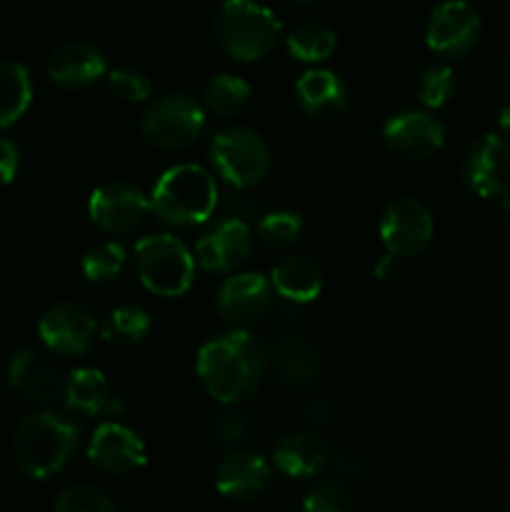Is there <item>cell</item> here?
I'll return each instance as SVG.
<instances>
[{
  "instance_id": "30",
  "label": "cell",
  "mask_w": 510,
  "mask_h": 512,
  "mask_svg": "<svg viewBox=\"0 0 510 512\" xmlns=\"http://www.w3.org/2000/svg\"><path fill=\"white\" fill-rule=\"evenodd\" d=\"M455 73L450 70V65L443 63H430L420 70L418 80H415V95H418L420 103L430 110H438L443 105L450 103V98L455 95Z\"/></svg>"
},
{
  "instance_id": "18",
  "label": "cell",
  "mask_w": 510,
  "mask_h": 512,
  "mask_svg": "<svg viewBox=\"0 0 510 512\" xmlns=\"http://www.w3.org/2000/svg\"><path fill=\"white\" fill-rule=\"evenodd\" d=\"M273 470L260 453L233 450L215 468V490L235 503H250L270 488Z\"/></svg>"
},
{
  "instance_id": "32",
  "label": "cell",
  "mask_w": 510,
  "mask_h": 512,
  "mask_svg": "<svg viewBox=\"0 0 510 512\" xmlns=\"http://www.w3.org/2000/svg\"><path fill=\"white\" fill-rule=\"evenodd\" d=\"M300 512H353V495L343 480H320L305 493Z\"/></svg>"
},
{
  "instance_id": "27",
  "label": "cell",
  "mask_w": 510,
  "mask_h": 512,
  "mask_svg": "<svg viewBox=\"0 0 510 512\" xmlns=\"http://www.w3.org/2000/svg\"><path fill=\"white\" fill-rule=\"evenodd\" d=\"M150 315L140 305L123 303L115 305L108 315H105L103 325H100V335L105 343L115 345V348H133V345L143 343L145 335L150 333Z\"/></svg>"
},
{
  "instance_id": "3",
  "label": "cell",
  "mask_w": 510,
  "mask_h": 512,
  "mask_svg": "<svg viewBox=\"0 0 510 512\" xmlns=\"http://www.w3.org/2000/svg\"><path fill=\"white\" fill-rule=\"evenodd\" d=\"M80 433L75 423L53 410L33 413L13 433V460L28 478L45 480L58 475L78 450Z\"/></svg>"
},
{
  "instance_id": "33",
  "label": "cell",
  "mask_w": 510,
  "mask_h": 512,
  "mask_svg": "<svg viewBox=\"0 0 510 512\" xmlns=\"http://www.w3.org/2000/svg\"><path fill=\"white\" fill-rule=\"evenodd\" d=\"M55 512H118V505L103 488L80 483L70 485L58 495Z\"/></svg>"
},
{
  "instance_id": "9",
  "label": "cell",
  "mask_w": 510,
  "mask_h": 512,
  "mask_svg": "<svg viewBox=\"0 0 510 512\" xmlns=\"http://www.w3.org/2000/svg\"><path fill=\"white\" fill-rule=\"evenodd\" d=\"M480 15L465 0H445L430 13L425 25V45L440 58H465L478 45Z\"/></svg>"
},
{
  "instance_id": "36",
  "label": "cell",
  "mask_w": 510,
  "mask_h": 512,
  "mask_svg": "<svg viewBox=\"0 0 510 512\" xmlns=\"http://www.w3.org/2000/svg\"><path fill=\"white\" fill-rule=\"evenodd\" d=\"M20 170V153L15 143L0 138V185H10Z\"/></svg>"
},
{
  "instance_id": "29",
  "label": "cell",
  "mask_w": 510,
  "mask_h": 512,
  "mask_svg": "<svg viewBox=\"0 0 510 512\" xmlns=\"http://www.w3.org/2000/svg\"><path fill=\"white\" fill-rule=\"evenodd\" d=\"M125 263H128V250L115 240L100 243L90 248L80 260V270H83L85 280L93 285H108L123 273Z\"/></svg>"
},
{
  "instance_id": "24",
  "label": "cell",
  "mask_w": 510,
  "mask_h": 512,
  "mask_svg": "<svg viewBox=\"0 0 510 512\" xmlns=\"http://www.w3.org/2000/svg\"><path fill=\"white\" fill-rule=\"evenodd\" d=\"M275 368H278L283 383L290 388H310L320 378L323 360H320L318 348L303 335H283L275 345Z\"/></svg>"
},
{
  "instance_id": "19",
  "label": "cell",
  "mask_w": 510,
  "mask_h": 512,
  "mask_svg": "<svg viewBox=\"0 0 510 512\" xmlns=\"http://www.w3.org/2000/svg\"><path fill=\"white\" fill-rule=\"evenodd\" d=\"M65 405L70 413L83 418H100V415H123L125 403L113 393L108 378L98 368H75L68 373L65 383Z\"/></svg>"
},
{
  "instance_id": "1",
  "label": "cell",
  "mask_w": 510,
  "mask_h": 512,
  "mask_svg": "<svg viewBox=\"0 0 510 512\" xmlns=\"http://www.w3.org/2000/svg\"><path fill=\"white\" fill-rule=\"evenodd\" d=\"M268 350L250 330L235 328L215 335L195 358V373L205 393L220 405H235L255 393L265 378Z\"/></svg>"
},
{
  "instance_id": "31",
  "label": "cell",
  "mask_w": 510,
  "mask_h": 512,
  "mask_svg": "<svg viewBox=\"0 0 510 512\" xmlns=\"http://www.w3.org/2000/svg\"><path fill=\"white\" fill-rule=\"evenodd\" d=\"M303 235V218L290 210H273L258 220V238L273 248H290Z\"/></svg>"
},
{
  "instance_id": "22",
  "label": "cell",
  "mask_w": 510,
  "mask_h": 512,
  "mask_svg": "<svg viewBox=\"0 0 510 512\" xmlns=\"http://www.w3.org/2000/svg\"><path fill=\"white\" fill-rule=\"evenodd\" d=\"M273 463L285 478L305 480L323 473L330 463V445L318 433H290L278 443Z\"/></svg>"
},
{
  "instance_id": "42",
  "label": "cell",
  "mask_w": 510,
  "mask_h": 512,
  "mask_svg": "<svg viewBox=\"0 0 510 512\" xmlns=\"http://www.w3.org/2000/svg\"><path fill=\"white\" fill-rule=\"evenodd\" d=\"M508 512H510V510H508Z\"/></svg>"
},
{
  "instance_id": "11",
  "label": "cell",
  "mask_w": 510,
  "mask_h": 512,
  "mask_svg": "<svg viewBox=\"0 0 510 512\" xmlns=\"http://www.w3.org/2000/svg\"><path fill=\"white\" fill-rule=\"evenodd\" d=\"M433 215L420 200L398 198L385 208L378 233L385 250L398 258H413L428 250L433 240Z\"/></svg>"
},
{
  "instance_id": "20",
  "label": "cell",
  "mask_w": 510,
  "mask_h": 512,
  "mask_svg": "<svg viewBox=\"0 0 510 512\" xmlns=\"http://www.w3.org/2000/svg\"><path fill=\"white\" fill-rule=\"evenodd\" d=\"M295 103L308 118L335 120L348 110L350 95L340 75L333 70L313 68L295 83Z\"/></svg>"
},
{
  "instance_id": "4",
  "label": "cell",
  "mask_w": 510,
  "mask_h": 512,
  "mask_svg": "<svg viewBox=\"0 0 510 512\" xmlns=\"http://www.w3.org/2000/svg\"><path fill=\"white\" fill-rule=\"evenodd\" d=\"M213 33L230 58L255 63L278 48L283 25L273 10L255 0H223L215 10Z\"/></svg>"
},
{
  "instance_id": "15",
  "label": "cell",
  "mask_w": 510,
  "mask_h": 512,
  "mask_svg": "<svg viewBox=\"0 0 510 512\" xmlns=\"http://www.w3.org/2000/svg\"><path fill=\"white\" fill-rule=\"evenodd\" d=\"M383 140L400 158L428 160L445 145V125L428 110H403L385 120Z\"/></svg>"
},
{
  "instance_id": "25",
  "label": "cell",
  "mask_w": 510,
  "mask_h": 512,
  "mask_svg": "<svg viewBox=\"0 0 510 512\" xmlns=\"http://www.w3.org/2000/svg\"><path fill=\"white\" fill-rule=\"evenodd\" d=\"M33 100V80L28 68L15 60L0 63V128H8L23 118Z\"/></svg>"
},
{
  "instance_id": "28",
  "label": "cell",
  "mask_w": 510,
  "mask_h": 512,
  "mask_svg": "<svg viewBox=\"0 0 510 512\" xmlns=\"http://www.w3.org/2000/svg\"><path fill=\"white\" fill-rule=\"evenodd\" d=\"M250 95H253V90H250L248 80L233 73H220L205 83L203 108L208 113L220 115V118H233L248 108Z\"/></svg>"
},
{
  "instance_id": "17",
  "label": "cell",
  "mask_w": 510,
  "mask_h": 512,
  "mask_svg": "<svg viewBox=\"0 0 510 512\" xmlns=\"http://www.w3.org/2000/svg\"><path fill=\"white\" fill-rule=\"evenodd\" d=\"M253 250V230L240 218L218 220L195 243V263L215 275L235 273Z\"/></svg>"
},
{
  "instance_id": "13",
  "label": "cell",
  "mask_w": 510,
  "mask_h": 512,
  "mask_svg": "<svg viewBox=\"0 0 510 512\" xmlns=\"http://www.w3.org/2000/svg\"><path fill=\"white\" fill-rule=\"evenodd\" d=\"M38 335L50 353L85 355L95 343L98 323L88 308L78 303H55L40 315Z\"/></svg>"
},
{
  "instance_id": "21",
  "label": "cell",
  "mask_w": 510,
  "mask_h": 512,
  "mask_svg": "<svg viewBox=\"0 0 510 512\" xmlns=\"http://www.w3.org/2000/svg\"><path fill=\"white\" fill-rule=\"evenodd\" d=\"M48 75L58 88L83 90L108 75L103 53L90 43H65L50 55Z\"/></svg>"
},
{
  "instance_id": "39",
  "label": "cell",
  "mask_w": 510,
  "mask_h": 512,
  "mask_svg": "<svg viewBox=\"0 0 510 512\" xmlns=\"http://www.w3.org/2000/svg\"><path fill=\"white\" fill-rule=\"evenodd\" d=\"M498 123H500V128H503V130H510V100L503 105V110H500Z\"/></svg>"
},
{
  "instance_id": "41",
  "label": "cell",
  "mask_w": 510,
  "mask_h": 512,
  "mask_svg": "<svg viewBox=\"0 0 510 512\" xmlns=\"http://www.w3.org/2000/svg\"><path fill=\"white\" fill-rule=\"evenodd\" d=\"M503 80H505V88L510 90V63H508V68H505V73H503Z\"/></svg>"
},
{
  "instance_id": "12",
  "label": "cell",
  "mask_w": 510,
  "mask_h": 512,
  "mask_svg": "<svg viewBox=\"0 0 510 512\" xmlns=\"http://www.w3.org/2000/svg\"><path fill=\"white\" fill-rule=\"evenodd\" d=\"M68 375L38 350H18L8 363V385L28 405H53L65 398Z\"/></svg>"
},
{
  "instance_id": "37",
  "label": "cell",
  "mask_w": 510,
  "mask_h": 512,
  "mask_svg": "<svg viewBox=\"0 0 510 512\" xmlns=\"http://www.w3.org/2000/svg\"><path fill=\"white\" fill-rule=\"evenodd\" d=\"M333 415H335L333 403L323 398L310 400V403L303 408V418L308 420L310 425H330L333 423Z\"/></svg>"
},
{
  "instance_id": "40",
  "label": "cell",
  "mask_w": 510,
  "mask_h": 512,
  "mask_svg": "<svg viewBox=\"0 0 510 512\" xmlns=\"http://www.w3.org/2000/svg\"><path fill=\"white\" fill-rule=\"evenodd\" d=\"M498 200H500V205H503V208H505V213L510 215V190H505V193L500 195Z\"/></svg>"
},
{
  "instance_id": "5",
  "label": "cell",
  "mask_w": 510,
  "mask_h": 512,
  "mask_svg": "<svg viewBox=\"0 0 510 512\" xmlns=\"http://www.w3.org/2000/svg\"><path fill=\"white\" fill-rule=\"evenodd\" d=\"M135 273L145 290L160 298H180L195 280V255L170 233L145 235L133 250Z\"/></svg>"
},
{
  "instance_id": "38",
  "label": "cell",
  "mask_w": 510,
  "mask_h": 512,
  "mask_svg": "<svg viewBox=\"0 0 510 512\" xmlns=\"http://www.w3.org/2000/svg\"><path fill=\"white\" fill-rule=\"evenodd\" d=\"M400 260H403V258H398V255H393V253H388V250H385V255H380V258L375 260L373 275L378 280H383V283H388V280H395V275H398V270H400Z\"/></svg>"
},
{
  "instance_id": "23",
  "label": "cell",
  "mask_w": 510,
  "mask_h": 512,
  "mask_svg": "<svg viewBox=\"0 0 510 512\" xmlns=\"http://www.w3.org/2000/svg\"><path fill=\"white\" fill-rule=\"evenodd\" d=\"M323 268L308 255H285L270 270V285L280 298L295 305H308L323 293Z\"/></svg>"
},
{
  "instance_id": "26",
  "label": "cell",
  "mask_w": 510,
  "mask_h": 512,
  "mask_svg": "<svg viewBox=\"0 0 510 512\" xmlns=\"http://www.w3.org/2000/svg\"><path fill=\"white\" fill-rule=\"evenodd\" d=\"M338 45V35L330 25L320 23V20H305V23L295 25L285 38V48L300 63H323L335 53Z\"/></svg>"
},
{
  "instance_id": "8",
  "label": "cell",
  "mask_w": 510,
  "mask_h": 512,
  "mask_svg": "<svg viewBox=\"0 0 510 512\" xmlns=\"http://www.w3.org/2000/svg\"><path fill=\"white\" fill-rule=\"evenodd\" d=\"M460 178L478 198H500L510 190V140L495 133L475 140L463 155Z\"/></svg>"
},
{
  "instance_id": "16",
  "label": "cell",
  "mask_w": 510,
  "mask_h": 512,
  "mask_svg": "<svg viewBox=\"0 0 510 512\" xmlns=\"http://www.w3.org/2000/svg\"><path fill=\"white\" fill-rule=\"evenodd\" d=\"M273 285L263 273H235L223 280L218 290V313L233 328L258 323L273 305Z\"/></svg>"
},
{
  "instance_id": "10",
  "label": "cell",
  "mask_w": 510,
  "mask_h": 512,
  "mask_svg": "<svg viewBox=\"0 0 510 512\" xmlns=\"http://www.w3.org/2000/svg\"><path fill=\"white\" fill-rule=\"evenodd\" d=\"M88 215L103 233L128 235L150 215V195L123 180H113L90 193Z\"/></svg>"
},
{
  "instance_id": "14",
  "label": "cell",
  "mask_w": 510,
  "mask_h": 512,
  "mask_svg": "<svg viewBox=\"0 0 510 512\" xmlns=\"http://www.w3.org/2000/svg\"><path fill=\"white\" fill-rule=\"evenodd\" d=\"M88 460L108 475H133L148 463V448L133 428L108 420L90 435Z\"/></svg>"
},
{
  "instance_id": "34",
  "label": "cell",
  "mask_w": 510,
  "mask_h": 512,
  "mask_svg": "<svg viewBox=\"0 0 510 512\" xmlns=\"http://www.w3.org/2000/svg\"><path fill=\"white\" fill-rule=\"evenodd\" d=\"M108 85L120 100L130 105H138L150 100V93H153V83L145 73L135 68H115L108 73Z\"/></svg>"
},
{
  "instance_id": "7",
  "label": "cell",
  "mask_w": 510,
  "mask_h": 512,
  "mask_svg": "<svg viewBox=\"0 0 510 512\" xmlns=\"http://www.w3.org/2000/svg\"><path fill=\"white\" fill-rule=\"evenodd\" d=\"M205 128L203 103L185 93L155 98L140 118L145 143L158 150H185L200 138Z\"/></svg>"
},
{
  "instance_id": "6",
  "label": "cell",
  "mask_w": 510,
  "mask_h": 512,
  "mask_svg": "<svg viewBox=\"0 0 510 512\" xmlns=\"http://www.w3.org/2000/svg\"><path fill=\"white\" fill-rule=\"evenodd\" d=\"M208 155L215 175L238 190L258 185L270 170L268 143L245 125L218 130L210 140Z\"/></svg>"
},
{
  "instance_id": "2",
  "label": "cell",
  "mask_w": 510,
  "mask_h": 512,
  "mask_svg": "<svg viewBox=\"0 0 510 512\" xmlns=\"http://www.w3.org/2000/svg\"><path fill=\"white\" fill-rule=\"evenodd\" d=\"M218 208V185L205 168L180 163L165 170L150 190V213L178 230L200 228Z\"/></svg>"
},
{
  "instance_id": "35",
  "label": "cell",
  "mask_w": 510,
  "mask_h": 512,
  "mask_svg": "<svg viewBox=\"0 0 510 512\" xmlns=\"http://www.w3.org/2000/svg\"><path fill=\"white\" fill-rule=\"evenodd\" d=\"M210 428H213L215 438L220 443H240L248 435V423H245L243 413H233V410H220L210 420Z\"/></svg>"
}]
</instances>
